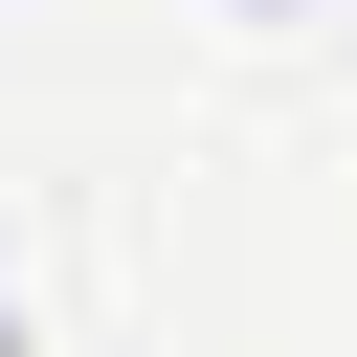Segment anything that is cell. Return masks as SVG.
Here are the masks:
<instances>
[{"instance_id": "obj_1", "label": "cell", "mask_w": 357, "mask_h": 357, "mask_svg": "<svg viewBox=\"0 0 357 357\" xmlns=\"http://www.w3.org/2000/svg\"><path fill=\"white\" fill-rule=\"evenodd\" d=\"M0 357H22V312H0Z\"/></svg>"}]
</instances>
